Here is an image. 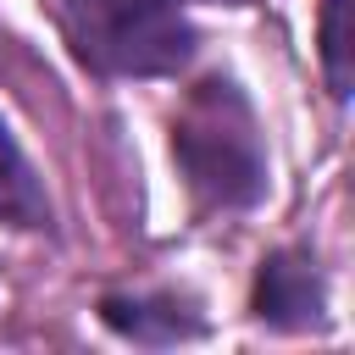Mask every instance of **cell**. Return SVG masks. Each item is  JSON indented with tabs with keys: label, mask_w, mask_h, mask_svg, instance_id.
<instances>
[{
	"label": "cell",
	"mask_w": 355,
	"mask_h": 355,
	"mask_svg": "<svg viewBox=\"0 0 355 355\" xmlns=\"http://www.w3.org/2000/svg\"><path fill=\"white\" fill-rule=\"evenodd\" d=\"M172 155L200 205L239 211L266 189V144L255 111L233 78H205L172 116Z\"/></svg>",
	"instance_id": "obj_1"
},
{
	"label": "cell",
	"mask_w": 355,
	"mask_h": 355,
	"mask_svg": "<svg viewBox=\"0 0 355 355\" xmlns=\"http://www.w3.org/2000/svg\"><path fill=\"white\" fill-rule=\"evenodd\" d=\"M72 55L111 78L178 72L194 50V28L178 0H50Z\"/></svg>",
	"instance_id": "obj_2"
},
{
	"label": "cell",
	"mask_w": 355,
	"mask_h": 355,
	"mask_svg": "<svg viewBox=\"0 0 355 355\" xmlns=\"http://www.w3.org/2000/svg\"><path fill=\"white\" fill-rule=\"evenodd\" d=\"M327 311V294H322V277H316V261L300 255V250H277L261 261V277H255V316L272 322V327H316Z\"/></svg>",
	"instance_id": "obj_3"
},
{
	"label": "cell",
	"mask_w": 355,
	"mask_h": 355,
	"mask_svg": "<svg viewBox=\"0 0 355 355\" xmlns=\"http://www.w3.org/2000/svg\"><path fill=\"white\" fill-rule=\"evenodd\" d=\"M0 222L6 227H50L44 183L28 166V155H22V144L11 139L6 122H0Z\"/></svg>",
	"instance_id": "obj_4"
},
{
	"label": "cell",
	"mask_w": 355,
	"mask_h": 355,
	"mask_svg": "<svg viewBox=\"0 0 355 355\" xmlns=\"http://www.w3.org/2000/svg\"><path fill=\"white\" fill-rule=\"evenodd\" d=\"M105 322L128 338H144V344H172V338H194L200 333V316L178 311L172 300H105L100 305Z\"/></svg>",
	"instance_id": "obj_5"
},
{
	"label": "cell",
	"mask_w": 355,
	"mask_h": 355,
	"mask_svg": "<svg viewBox=\"0 0 355 355\" xmlns=\"http://www.w3.org/2000/svg\"><path fill=\"white\" fill-rule=\"evenodd\" d=\"M322 61L327 83L344 100L349 94V0H322Z\"/></svg>",
	"instance_id": "obj_6"
}]
</instances>
